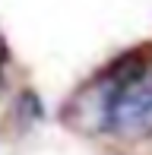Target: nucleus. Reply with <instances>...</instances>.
<instances>
[{
    "mask_svg": "<svg viewBox=\"0 0 152 155\" xmlns=\"http://www.w3.org/2000/svg\"><path fill=\"white\" fill-rule=\"evenodd\" d=\"M117 76H105L95 86L76 92L73 98V111H70V124L79 127L86 133L95 130H111V104H114V92H117Z\"/></svg>",
    "mask_w": 152,
    "mask_h": 155,
    "instance_id": "obj_2",
    "label": "nucleus"
},
{
    "mask_svg": "<svg viewBox=\"0 0 152 155\" xmlns=\"http://www.w3.org/2000/svg\"><path fill=\"white\" fill-rule=\"evenodd\" d=\"M111 130L124 136H152V73L133 70L121 76L111 104Z\"/></svg>",
    "mask_w": 152,
    "mask_h": 155,
    "instance_id": "obj_1",
    "label": "nucleus"
}]
</instances>
